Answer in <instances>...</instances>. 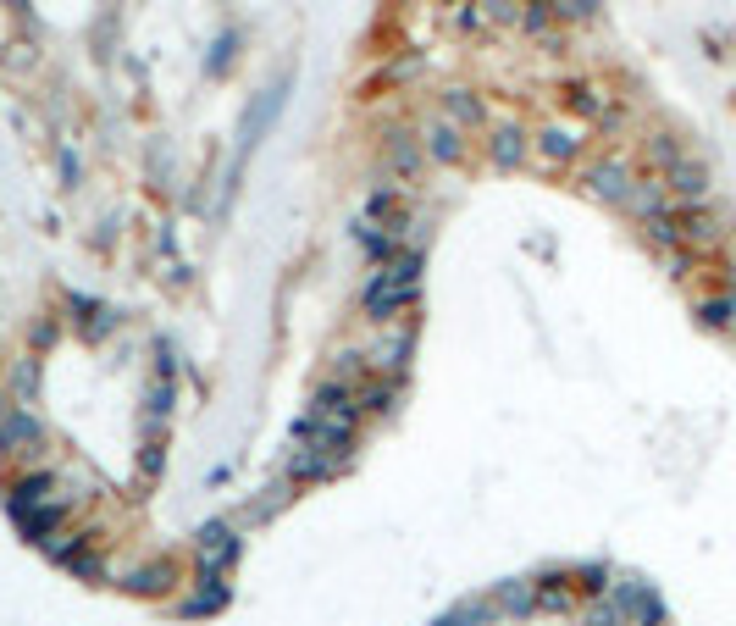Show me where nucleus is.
<instances>
[{
	"label": "nucleus",
	"instance_id": "1",
	"mask_svg": "<svg viewBox=\"0 0 736 626\" xmlns=\"http://www.w3.org/2000/svg\"><path fill=\"white\" fill-rule=\"evenodd\" d=\"M416 294H421V250H399L393 261L377 266V277H371V289H366L371 322H393V316H404L410 305H416Z\"/></svg>",
	"mask_w": 736,
	"mask_h": 626
},
{
	"label": "nucleus",
	"instance_id": "2",
	"mask_svg": "<svg viewBox=\"0 0 736 626\" xmlns=\"http://www.w3.org/2000/svg\"><path fill=\"white\" fill-rule=\"evenodd\" d=\"M299 455H294V477L299 482H321V477H338L355 455V433H294Z\"/></svg>",
	"mask_w": 736,
	"mask_h": 626
},
{
	"label": "nucleus",
	"instance_id": "3",
	"mask_svg": "<svg viewBox=\"0 0 736 626\" xmlns=\"http://www.w3.org/2000/svg\"><path fill=\"white\" fill-rule=\"evenodd\" d=\"M665 194H676V205H698L703 194H709V167L692 156H681L676 167L665 172Z\"/></svg>",
	"mask_w": 736,
	"mask_h": 626
},
{
	"label": "nucleus",
	"instance_id": "4",
	"mask_svg": "<svg viewBox=\"0 0 736 626\" xmlns=\"http://www.w3.org/2000/svg\"><path fill=\"white\" fill-rule=\"evenodd\" d=\"M587 183H593V194H598V200L626 205V194H631V183H637V178H631V167H626V161H615V156H609V161H598V167L587 172Z\"/></svg>",
	"mask_w": 736,
	"mask_h": 626
},
{
	"label": "nucleus",
	"instance_id": "5",
	"mask_svg": "<svg viewBox=\"0 0 736 626\" xmlns=\"http://www.w3.org/2000/svg\"><path fill=\"white\" fill-rule=\"evenodd\" d=\"M382 156H388V167H393V178L399 183H416V172H421V150H416V139L410 133H388V145H382Z\"/></svg>",
	"mask_w": 736,
	"mask_h": 626
},
{
	"label": "nucleus",
	"instance_id": "6",
	"mask_svg": "<svg viewBox=\"0 0 736 626\" xmlns=\"http://www.w3.org/2000/svg\"><path fill=\"white\" fill-rule=\"evenodd\" d=\"M576 150H582V139L565 133V128L537 133V161H543V167H565V161H576Z\"/></svg>",
	"mask_w": 736,
	"mask_h": 626
},
{
	"label": "nucleus",
	"instance_id": "7",
	"mask_svg": "<svg viewBox=\"0 0 736 626\" xmlns=\"http://www.w3.org/2000/svg\"><path fill=\"white\" fill-rule=\"evenodd\" d=\"M565 106L576 111V117H593V122H609V95L598 84H570L565 89Z\"/></svg>",
	"mask_w": 736,
	"mask_h": 626
},
{
	"label": "nucleus",
	"instance_id": "8",
	"mask_svg": "<svg viewBox=\"0 0 736 626\" xmlns=\"http://www.w3.org/2000/svg\"><path fill=\"white\" fill-rule=\"evenodd\" d=\"M443 117L454 122V128H482V100L476 95H465V89H449V95H443Z\"/></svg>",
	"mask_w": 736,
	"mask_h": 626
},
{
	"label": "nucleus",
	"instance_id": "9",
	"mask_svg": "<svg viewBox=\"0 0 736 626\" xmlns=\"http://www.w3.org/2000/svg\"><path fill=\"white\" fill-rule=\"evenodd\" d=\"M427 156H438V161H460L465 156V145H460V128H454L449 117H438L427 128Z\"/></svg>",
	"mask_w": 736,
	"mask_h": 626
},
{
	"label": "nucleus",
	"instance_id": "10",
	"mask_svg": "<svg viewBox=\"0 0 736 626\" xmlns=\"http://www.w3.org/2000/svg\"><path fill=\"white\" fill-rule=\"evenodd\" d=\"M493 161H499V167H521V161H526V133L521 128H499V133H493Z\"/></svg>",
	"mask_w": 736,
	"mask_h": 626
},
{
	"label": "nucleus",
	"instance_id": "11",
	"mask_svg": "<svg viewBox=\"0 0 736 626\" xmlns=\"http://www.w3.org/2000/svg\"><path fill=\"white\" fill-rule=\"evenodd\" d=\"M0 444L12 449V455H23L17 444H39V422H28V416H12V422L0 427Z\"/></svg>",
	"mask_w": 736,
	"mask_h": 626
},
{
	"label": "nucleus",
	"instance_id": "12",
	"mask_svg": "<svg viewBox=\"0 0 736 626\" xmlns=\"http://www.w3.org/2000/svg\"><path fill=\"white\" fill-rule=\"evenodd\" d=\"M554 17H565V23H582V17H593V6L598 0H543Z\"/></svg>",
	"mask_w": 736,
	"mask_h": 626
},
{
	"label": "nucleus",
	"instance_id": "13",
	"mask_svg": "<svg viewBox=\"0 0 736 626\" xmlns=\"http://www.w3.org/2000/svg\"><path fill=\"white\" fill-rule=\"evenodd\" d=\"M626 621H631V615H626V604H620V599H615V604L604 599V604L593 610V626H626Z\"/></svg>",
	"mask_w": 736,
	"mask_h": 626
},
{
	"label": "nucleus",
	"instance_id": "14",
	"mask_svg": "<svg viewBox=\"0 0 736 626\" xmlns=\"http://www.w3.org/2000/svg\"><path fill=\"white\" fill-rule=\"evenodd\" d=\"M703 322L725 327V322H731V300H709V305H703Z\"/></svg>",
	"mask_w": 736,
	"mask_h": 626
}]
</instances>
